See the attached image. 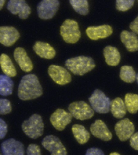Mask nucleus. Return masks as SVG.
Returning <instances> with one entry per match:
<instances>
[{
	"instance_id": "21",
	"label": "nucleus",
	"mask_w": 138,
	"mask_h": 155,
	"mask_svg": "<svg viewBox=\"0 0 138 155\" xmlns=\"http://www.w3.org/2000/svg\"><path fill=\"white\" fill-rule=\"evenodd\" d=\"M110 110L114 117L116 119L123 118L127 110L125 102L120 97H116L113 100L111 104Z\"/></svg>"
},
{
	"instance_id": "11",
	"label": "nucleus",
	"mask_w": 138,
	"mask_h": 155,
	"mask_svg": "<svg viewBox=\"0 0 138 155\" xmlns=\"http://www.w3.org/2000/svg\"><path fill=\"white\" fill-rule=\"evenodd\" d=\"M116 135L121 141L130 139L133 135L135 127L129 119H124L118 121L114 127Z\"/></svg>"
},
{
	"instance_id": "17",
	"label": "nucleus",
	"mask_w": 138,
	"mask_h": 155,
	"mask_svg": "<svg viewBox=\"0 0 138 155\" xmlns=\"http://www.w3.org/2000/svg\"><path fill=\"white\" fill-rule=\"evenodd\" d=\"M14 57L22 71L25 72H30L32 70L33 64L24 48L21 47L15 48Z\"/></svg>"
},
{
	"instance_id": "18",
	"label": "nucleus",
	"mask_w": 138,
	"mask_h": 155,
	"mask_svg": "<svg viewBox=\"0 0 138 155\" xmlns=\"http://www.w3.org/2000/svg\"><path fill=\"white\" fill-rule=\"evenodd\" d=\"M33 49L38 56L46 59H52L56 55L55 50L47 43L36 41L33 46Z\"/></svg>"
},
{
	"instance_id": "6",
	"label": "nucleus",
	"mask_w": 138,
	"mask_h": 155,
	"mask_svg": "<svg viewBox=\"0 0 138 155\" xmlns=\"http://www.w3.org/2000/svg\"><path fill=\"white\" fill-rule=\"evenodd\" d=\"M68 110L73 117L82 121L90 119L94 115L92 107L83 101L71 103L68 107Z\"/></svg>"
},
{
	"instance_id": "3",
	"label": "nucleus",
	"mask_w": 138,
	"mask_h": 155,
	"mask_svg": "<svg viewBox=\"0 0 138 155\" xmlns=\"http://www.w3.org/2000/svg\"><path fill=\"white\" fill-rule=\"evenodd\" d=\"M22 129L25 134L30 138L36 139L41 137L44 131V124L41 116L38 114L32 115L23 122Z\"/></svg>"
},
{
	"instance_id": "15",
	"label": "nucleus",
	"mask_w": 138,
	"mask_h": 155,
	"mask_svg": "<svg viewBox=\"0 0 138 155\" xmlns=\"http://www.w3.org/2000/svg\"><path fill=\"white\" fill-rule=\"evenodd\" d=\"M90 131L93 135L101 140L109 141L112 138V134L106 124L101 120H97L91 125Z\"/></svg>"
},
{
	"instance_id": "5",
	"label": "nucleus",
	"mask_w": 138,
	"mask_h": 155,
	"mask_svg": "<svg viewBox=\"0 0 138 155\" xmlns=\"http://www.w3.org/2000/svg\"><path fill=\"white\" fill-rule=\"evenodd\" d=\"M89 100L92 109L98 113L106 114L110 110L111 101L100 90H95Z\"/></svg>"
},
{
	"instance_id": "20",
	"label": "nucleus",
	"mask_w": 138,
	"mask_h": 155,
	"mask_svg": "<svg viewBox=\"0 0 138 155\" xmlns=\"http://www.w3.org/2000/svg\"><path fill=\"white\" fill-rule=\"evenodd\" d=\"M105 61L107 65L116 66L119 64L121 59L118 50L113 46H107L103 51Z\"/></svg>"
},
{
	"instance_id": "36",
	"label": "nucleus",
	"mask_w": 138,
	"mask_h": 155,
	"mask_svg": "<svg viewBox=\"0 0 138 155\" xmlns=\"http://www.w3.org/2000/svg\"><path fill=\"white\" fill-rule=\"evenodd\" d=\"M120 155V154H119L118 153H110V155Z\"/></svg>"
},
{
	"instance_id": "25",
	"label": "nucleus",
	"mask_w": 138,
	"mask_h": 155,
	"mask_svg": "<svg viewBox=\"0 0 138 155\" xmlns=\"http://www.w3.org/2000/svg\"><path fill=\"white\" fill-rule=\"evenodd\" d=\"M126 109L131 114H135L138 111V95L127 93L125 97Z\"/></svg>"
},
{
	"instance_id": "4",
	"label": "nucleus",
	"mask_w": 138,
	"mask_h": 155,
	"mask_svg": "<svg viewBox=\"0 0 138 155\" xmlns=\"http://www.w3.org/2000/svg\"><path fill=\"white\" fill-rule=\"evenodd\" d=\"M60 33L63 40L67 43H76L81 37L77 22L72 19H66L60 28Z\"/></svg>"
},
{
	"instance_id": "30",
	"label": "nucleus",
	"mask_w": 138,
	"mask_h": 155,
	"mask_svg": "<svg viewBox=\"0 0 138 155\" xmlns=\"http://www.w3.org/2000/svg\"><path fill=\"white\" fill-rule=\"evenodd\" d=\"M27 153V155H42L40 147L35 144H31L28 147Z\"/></svg>"
},
{
	"instance_id": "32",
	"label": "nucleus",
	"mask_w": 138,
	"mask_h": 155,
	"mask_svg": "<svg viewBox=\"0 0 138 155\" xmlns=\"http://www.w3.org/2000/svg\"><path fill=\"white\" fill-rule=\"evenodd\" d=\"M85 155H105L104 153L99 148H91L87 149Z\"/></svg>"
},
{
	"instance_id": "1",
	"label": "nucleus",
	"mask_w": 138,
	"mask_h": 155,
	"mask_svg": "<svg viewBox=\"0 0 138 155\" xmlns=\"http://www.w3.org/2000/svg\"><path fill=\"white\" fill-rule=\"evenodd\" d=\"M43 94L42 87L38 78L33 74H29L22 77L18 88V97L23 101L35 99Z\"/></svg>"
},
{
	"instance_id": "7",
	"label": "nucleus",
	"mask_w": 138,
	"mask_h": 155,
	"mask_svg": "<svg viewBox=\"0 0 138 155\" xmlns=\"http://www.w3.org/2000/svg\"><path fill=\"white\" fill-rule=\"evenodd\" d=\"M59 7L57 0H43L37 5V14L42 19H51L56 14Z\"/></svg>"
},
{
	"instance_id": "29",
	"label": "nucleus",
	"mask_w": 138,
	"mask_h": 155,
	"mask_svg": "<svg viewBox=\"0 0 138 155\" xmlns=\"http://www.w3.org/2000/svg\"><path fill=\"white\" fill-rule=\"evenodd\" d=\"M12 111V106L10 102L5 99H0V114L1 115L10 113Z\"/></svg>"
},
{
	"instance_id": "33",
	"label": "nucleus",
	"mask_w": 138,
	"mask_h": 155,
	"mask_svg": "<svg viewBox=\"0 0 138 155\" xmlns=\"http://www.w3.org/2000/svg\"><path fill=\"white\" fill-rule=\"evenodd\" d=\"M130 145L132 148L138 151V132L134 134L130 138Z\"/></svg>"
},
{
	"instance_id": "22",
	"label": "nucleus",
	"mask_w": 138,
	"mask_h": 155,
	"mask_svg": "<svg viewBox=\"0 0 138 155\" xmlns=\"http://www.w3.org/2000/svg\"><path fill=\"white\" fill-rule=\"evenodd\" d=\"M0 64L3 72L9 77H14L17 74L16 70L9 57L3 53L0 57Z\"/></svg>"
},
{
	"instance_id": "12",
	"label": "nucleus",
	"mask_w": 138,
	"mask_h": 155,
	"mask_svg": "<svg viewBox=\"0 0 138 155\" xmlns=\"http://www.w3.org/2000/svg\"><path fill=\"white\" fill-rule=\"evenodd\" d=\"M7 9L14 15H19L21 19H27L31 14V8L24 0H10Z\"/></svg>"
},
{
	"instance_id": "16",
	"label": "nucleus",
	"mask_w": 138,
	"mask_h": 155,
	"mask_svg": "<svg viewBox=\"0 0 138 155\" xmlns=\"http://www.w3.org/2000/svg\"><path fill=\"white\" fill-rule=\"evenodd\" d=\"M86 33L89 38L97 41L99 39L106 38L113 33V29L109 25H102L97 27L87 28Z\"/></svg>"
},
{
	"instance_id": "37",
	"label": "nucleus",
	"mask_w": 138,
	"mask_h": 155,
	"mask_svg": "<svg viewBox=\"0 0 138 155\" xmlns=\"http://www.w3.org/2000/svg\"><path fill=\"white\" fill-rule=\"evenodd\" d=\"M136 81H137V83H138V73L137 74V75H136Z\"/></svg>"
},
{
	"instance_id": "26",
	"label": "nucleus",
	"mask_w": 138,
	"mask_h": 155,
	"mask_svg": "<svg viewBox=\"0 0 138 155\" xmlns=\"http://www.w3.org/2000/svg\"><path fill=\"white\" fill-rule=\"evenodd\" d=\"M135 71L132 66H123L121 68L120 72V78L124 82L132 83L134 82L136 78Z\"/></svg>"
},
{
	"instance_id": "34",
	"label": "nucleus",
	"mask_w": 138,
	"mask_h": 155,
	"mask_svg": "<svg viewBox=\"0 0 138 155\" xmlns=\"http://www.w3.org/2000/svg\"><path fill=\"white\" fill-rule=\"evenodd\" d=\"M130 28L136 35H138V16L130 25Z\"/></svg>"
},
{
	"instance_id": "2",
	"label": "nucleus",
	"mask_w": 138,
	"mask_h": 155,
	"mask_svg": "<svg viewBox=\"0 0 138 155\" xmlns=\"http://www.w3.org/2000/svg\"><path fill=\"white\" fill-rule=\"evenodd\" d=\"M65 66L73 74L81 76L92 70L96 65L91 57L82 56L68 59Z\"/></svg>"
},
{
	"instance_id": "28",
	"label": "nucleus",
	"mask_w": 138,
	"mask_h": 155,
	"mask_svg": "<svg viewBox=\"0 0 138 155\" xmlns=\"http://www.w3.org/2000/svg\"><path fill=\"white\" fill-rule=\"evenodd\" d=\"M134 1L131 0H117L116 1V9L121 12H126L133 6Z\"/></svg>"
},
{
	"instance_id": "24",
	"label": "nucleus",
	"mask_w": 138,
	"mask_h": 155,
	"mask_svg": "<svg viewBox=\"0 0 138 155\" xmlns=\"http://www.w3.org/2000/svg\"><path fill=\"white\" fill-rule=\"evenodd\" d=\"M14 86V82L10 77L7 75H0V94L3 97H7L12 94Z\"/></svg>"
},
{
	"instance_id": "13",
	"label": "nucleus",
	"mask_w": 138,
	"mask_h": 155,
	"mask_svg": "<svg viewBox=\"0 0 138 155\" xmlns=\"http://www.w3.org/2000/svg\"><path fill=\"white\" fill-rule=\"evenodd\" d=\"M19 37V32L14 27H0V42L5 46H12Z\"/></svg>"
},
{
	"instance_id": "27",
	"label": "nucleus",
	"mask_w": 138,
	"mask_h": 155,
	"mask_svg": "<svg viewBox=\"0 0 138 155\" xmlns=\"http://www.w3.org/2000/svg\"><path fill=\"white\" fill-rule=\"evenodd\" d=\"M70 3L73 9L79 14L86 15L89 12V2L86 0H70Z\"/></svg>"
},
{
	"instance_id": "31",
	"label": "nucleus",
	"mask_w": 138,
	"mask_h": 155,
	"mask_svg": "<svg viewBox=\"0 0 138 155\" xmlns=\"http://www.w3.org/2000/svg\"><path fill=\"white\" fill-rule=\"evenodd\" d=\"M7 124L2 118L0 119V139L2 140L7 133Z\"/></svg>"
},
{
	"instance_id": "9",
	"label": "nucleus",
	"mask_w": 138,
	"mask_h": 155,
	"mask_svg": "<svg viewBox=\"0 0 138 155\" xmlns=\"http://www.w3.org/2000/svg\"><path fill=\"white\" fill-rule=\"evenodd\" d=\"M73 116L70 112L63 109H57L51 115L50 121L55 128L59 131L63 130L71 123Z\"/></svg>"
},
{
	"instance_id": "35",
	"label": "nucleus",
	"mask_w": 138,
	"mask_h": 155,
	"mask_svg": "<svg viewBox=\"0 0 138 155\" xmlns=\"http://www.w3.org/2000/svg\"><path fill=\"white\" fill-rule=\"evenodd\" d=\"M5 2V0H1L0 1V9L1 10L2 9L3 6Z\"/></svg>"
},
{
	"instance_id": "23",
	"label": "nucleus",
	"mask_w": 138,
	"mask_h": 155,
	"mask_svg": "<svg viewBox=\"0 0 138 155\" xmlns=\"http://www.w3.org/2000/svg\"><path fill=\"white\" fill-rule=\"evenodd\" d=\"M72 132L76 140L80 144L87 143L90 138V134L82 125L76 124L72 127Z\"/></svg>"
},
{
	"instance_id": "19",
	"label": "nucleus",
	"mask_w": 138,
	"mask_h": 155,
	"mask_svg": "<svg viewBox=\"0 0 138 155\" xmlns=\"http://www.w3.org/2000/svg\"><path fill=\"white\" fill-rule=\"evenodd\" d=\"M120 39L126 49L130 52H135L138 50V38L133 32L124 30L120 34Z\"/></svg>"
},
{
	"instance_id": "8",
	"label": "nucleus",
	"mask_w": 138,
	"mask_h": 155,
	"mask_svg": "<svg viewBox=\"0 0 138 155\" xmlns=\"http://www.w3.org/2000/svg\"><path fill=\"white\" fill-rule=\"evenodd\" d=\"M42 145L51 153V155H67L66 147L55 136H45L42 141Z\"/></svg>"
},
{
	"instance_id": "10",
	"label": "nucleus",
	"mask_w": 138,
	"mask_h": 155,
	"mask_svg": "<svg viewBox=\"0 0 138 155\" xmlns=\"http://www.w3.org/2000/svg\"><path fill=\"white\" fill-rule=\"evenodd\" d=\"M48 73L53 81L58 85H66L72 80L70 73L65 68L60 66H50L48 68Z\"/></svg>"
},
{
	"instance_id": "14",
	"label": "nucleus",
	"mask_w": 138,
	"mask_h": 155,
	"mask_svg": "<svg viewBox=\"0 0 138 155\" xmlns=\"http://www.w3.org/2000/svg\"><path fill=\"white\" fill-rule=\"evenodd\" d=\"M3 155H24V145L21 142L9 138L1 144Z\"/></svg>"
}]
</instances>
